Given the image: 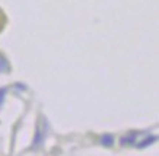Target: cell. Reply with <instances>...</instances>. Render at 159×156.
<instances>
[{
  "label": "cell",
  "instance_id": "1",
  "mask_svg": "<svg viewBox=\"0 0 159 156\" xmlns=\"http://www.w3.org/2000/svg\"><path fill=\"white\" fill-rule=\"evenodd\" d=\"M9 69H10V66H9V63H7L6 57L3 54H0V73H2V72H7Z\"/></svg>",
  "mask_w": 159,
  "mask_h": 156
},
{
  "label": "cell",
  "instance_id": "6",
  "mask_svg": "<svg viewBox=\"0 0 159 156\" xmlns=\"http://www.w3.org/2000/svg\"><path fill=\"white\" fill-rule=\"evenodd\" d=\"M5 92H6V89H5V88L0 89V105L3 104V95H5Z\"/></svg>",
  "mask_w": 159,
  "mask_h": 156
},
{
  "label": "cell",
  "instance_id": "4",
  "mask_svg": "<svg viewBox=\"0 0 159 156\" xmlns=\"http://www.w3.org/2000/svg\"><path fill=\"white\" fill-rule=\"evenodd\" d=\"M152 141H156V136L149 137V139H146L145 141H142V145H139V147H146V146H149Z\"/></svg>",
  "mask_w": 159,
  "mask_h": 156
},
{
  "label": "cell",
  "instance_id": "2",
  "mask_svg": "<svg viewBox=\"0 0 159 156\" xmlns=\"http://www.w3.org/2000/svg\"><path fill=\"white\" fill-rule=\"evenodd\" d=\"M101 141L102 145H105V146H112V143H114V139H112V136L111 134H104V136L101 137Z\"/></svg>",
  "mask_w": 159,
  "mask_h": 156
},
{
  "label": "cell",
  "instance_id": "3",
  "mask_svg": "<svg viewBox=\"0 0 159 156\" xmlns=\"http://www.w3.org/2000/svg\"><path fill=\"white\" fill-rule=\"evenodd\" d=\"M136 136H137V133H131L130 136H125V137H123V139H121V143H123V145H124L125 141H127V143H131V141H134Z\"/></svg>",
  "mask_w": 159,
  "mask_h": 156
},
{
  "label": "cell",
  "instance_id": "5",
  "mask_svg": "<svg viewBox=\"0 0 159 156\" xmlns=\"http://www.w3.org/2000/svg\"><path fill=\"white\" fill-rule=\"evenodd\" d=\"M5 24H6V18H5V13L0 10V31L3 29V26H5Z\"/></svg>",
  "mask_w": 159,
  "mask_h": 156
}]
</instances>
